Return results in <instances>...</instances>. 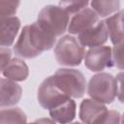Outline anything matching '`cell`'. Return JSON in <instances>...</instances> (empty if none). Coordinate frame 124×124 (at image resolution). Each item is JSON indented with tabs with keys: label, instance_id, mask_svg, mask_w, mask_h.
<instances>
[{
	"label": "cell",
	"instance_id": "1",
	"mask_svg": "<svg viewBox=\"0 0 124 124\" xmlns=\"http://www.w3.org/2000/svg\"><path fill=\"white\" fill-rule=\"evenodd\" d=\"M55 41L56 37L36 21L22 28L14 46V51L18 57L32 59L52 48Z\"/></svg>",
	"mask_w": 124,
	"mask_h": 124
},
{
	"label": "cell",
	"instance_id": "5",
	"mask_svg": "<svg viewBox=\"0 0 124 124\" xmlns=\"http://www.w3.org/2000/svg\"><path fill=\"white\" fill-rule=\"evenodd\" d=\"M37 22L56 38L61 36L69 24V14L61 7L47 5L38 14Z\"/></svg>",
	"mask_w": 124,
	"mask_h": 124
},
{
	"label": "cell",
	"instance_id": "2",
	"mask_svg": "<svg viewBox=\"0 0 124 124\" xmlns=\"http://www.w3.org/2000/svg\"><path fill=\"white\" fill-rule=\"evenodd\" d=\"M87 93L95 101L110 104L118 95L117 78L108 73H99L90 78Z\"/></svg>",
	"mask_w": 124,
	"mask_h": 124
},
{
	"label": "cell",
	"instance_id": "12",
	"mask_svg": "<svg viewBox=\"0 0 124 124\" xmlns=\"http://www.w3.org/2000/svg\"><path fill=\"white\" fill-rule=\"evenodd\" d=\"M20 28V20L17 16H0V46L13 45Z\"/></svg>",
	"mask_w": 124,
	"mask_h": 124
},
{
	"label": "cell",
	"instance_id": "13",
	"mask_svg": "<svg viewBox=\"0 0 124 124\" xmlns=\"http://www.w3.org/2000/svg\"><path fill=\"white\" fill-rule=\"evenodd\" d=\"M104 22L111 43L114 46L122 44L123 42V12L118 11L117 13L108 16Z\"/></svg>",
	"mask_w": 124,
	"mask_h": 124
},
{
	"label": "cell",
	"instance_id": "21",
	"mask_svg": "<svg viewBox=\"0 0 124 124\" xmlns=\"http://www.w3.org/2000/svg\"><path fill=\"white\" fill-rule=\"evenodd\" d=\"M12 57V50L8 46H0V74Z\"/></svg>",
	"mask_w": 124,
	"mask_h": 124
},
{
	"label": "cell",
	"instance_id": "15",
	"mask_svg": "<svg viewBox=\"0 0 124 124\" xmlns=\"http://www.w3.org/2000/svg\"><path fill=\"white\" fill-rule=\"evenodd\" d=\"M2 73L4 77L14 81H23L28 78L29 69L23 60L14 58L9 61Z\"/></svg>",
	"mask_w": 124,
	"mask_h": 124
},
{
	"label": "cell",
	"instance_id": "18",
	"mask_svg": "<svg viewBox=\"0 0 124 124\" xmlns=\"http://www.w3.org/2000/svg\"><path fill=\"white\" fill-rule=\"evenodd\" d=\"M88 3L89 0H60L59 7H61L69 15H74L86 8Z\"/></svg>",
	"mask_w": 124,
	"mask_h": 124
},
{
	"label": "cell",
	"instance_id": "16",
	"mask_svg": "<svg viewBox=\"0 0 124 124\" xmlns=\"http://www.w3.org/2000/svg\"><path fill=\"white\" fill-rule=\"evenodd\" d=\"M91 9L99 17H106L117 13L120 10L119 0H92Z\"/></svg>",
	"mask_w": 124,
	"mask_h": 124
},
{
	"label": "cell",
	"instance_id": "7",
	"mask_svg": "<svg viewBox=\"0 0 124 124\" xmlns=\"http://www.w3.org/2000/svg\"><path fill=\"white\" fill-rule=\"evenodd\" d=\"M84 65L91 72H101L111 67V48L103 45L90 47L84 54Z\"/></svg>",
	"mask_w": 124,
	"mask_h": 124
},
{
	"label": "cell",
	"instance_id": "19",
	"mask_svg": "<svg viewBox=\"0 0 124 124\" xmlns=\"http://www.w3.org/2000/svg\"><path fill=\"white\" fill-rule=\"evenodd\" d=\"M20 0H0V16H13L16 14Z\"/></svg>",
	"mask_w": 124,
	"mask_h": 124
},
{
	"label": "cell",
	"instance_id": "22",
	"mask_svg": "<svg viewBox=\"0 0 124 124\" xmlns=\"http://www.w3.org/2000/svg\"><path fill=\"white\" fill-rule=\"evenodd\" d=\"M120 113L114 110H108L106 117L103 123H119L120 122Z\"/></svg>",
	"mask_w": 124,
	"mask_h": 124
},
{
	"label": "cell",
	"instance_id": "10",
	"mask_svg": "<svg viewBox=\"0 0 124 124\" xmlns=\"http://www.w3.org/2000/svg\"><path fill=\"white\" fill-rule=\"evenodd\" d=\"M99 20L98 15L90 8H84L74 14L68 24V31L70 34L78 35L85 29L91 27Z\"/></svg>",
	"mask_w": 124,
	"mask_h": 124
},
{
	"label": "cell",
	"instance_id": "4",
	"mask_svg": "<svg viewBox=\"0 0 124 124\" xmlns=\"http://www.w3.org/2000/svg\"><path fill=\"white\" fill-rule=\"evenodd\" d=\"M85 54L83 46L77 38L71 35L63 36L54 47V55L62 66H78Z\"/></svg>",
	"mask_w": 124,
	"mask_h": 124
},
{
	"label": "cell",
	"instance_id": "20",
	"mask_svg": "<svg viewBox=\"0 0 124 124\" xmlns=\"http://www.w3.org/2000/svg\"><path fill=\"white\" fill-rule=\"evenodd\" d=\"M111 60L112 64L118 67L120 70L123 69L122 66V44L115 45L113 49L111 50Z\"/></svg>",
	"mask_w": 124,
	"mask_h": 124
},
{
	"label": "cell",
	"instance_id": "14",
	"mask_svg": "<svg viewBox=\"0 0 124 124\" xmlns=\"http://www.w3.org/2000/svg\"><path fill=\"white\" fill-rule=\"evenodd\" d=\"M77 106L71 98L62 103L61 105L49 109V115L53 121L58 123H69L76 117Z\"/></svg>",
	"mask_w": 124,
	"mask_h": 124
},
{
	"label": "cell",
	"instance_id": "17",
	"mask_svg": "<svg viewBox=\"0 0 124 124\" xmlns=\"http://www.w3.org/2000/svg\"><path fill=\"white\" fill-rule=\"evenodd\" d=\"M26 121V114L19 108L0 110V123H24Z\"/></svg>",
	"mask_w": 124,
	"mask_h": 124
},
{
	"label": "cell",
	"instance_id": "9",
	"mask_svg": "<svg viewBox=\"0 0 124 124\" xmlns=\"http://www.w3.org/2000/svg\"><path fill=\"white\" fill-rule=\"evenodd\" d=\"M108 108L98 101L93 99H84L79 106V118L84 123H103Z\"/></svg>",
	"mask_w": 124,
	"mask_h": 124
},
{
	"label": "cell",
	"instance_id": "3",
	"mask_svg": "<svg viewBox=\"0 0 124 124\" xmlns=\"http://www.w3.org/2000/svg\"><path fill=\"white\" fill-rule=\"evenodd\" d=\"M55 84L68 96L81 98L86 89V80L81 72L76 69H58L52 76Z\"/></svg>",
	"mask_w": 124,
	"mask_h": 124
},
{
	"label": "cell",
	"instance_id": "6",
	"mask_svg": "<svg viewBox=\"0 0 124 124\" xmlns=\"http://www.w3.org/2000/svg\"><path fill=\"white\" fill-rule=\"evenodd\" d=\"M71 97L65 94L53 81L52 76L46 78L43 80L38 88L37 99L40 106L45 109H51Z\"/></svg>",
	"mask_w": 124,
	"mask_h": 124
},
{
	"label": "cell",
	"instance_id": "8",
	"mask_svg": "<svg viewBox=\"0 0 124 124\" xmlns=\"http://www.w3.org/2000/svg\"><path fill=\"white\" fill-rule=\"evenodd\" d=\"M108 35L103 20H98L94 25L78 34V41L82 46H99L108 41Z\"/></svg>",
	"mask_w": 124,
	"mask_h": 124
},
{
	"label": "cell",
	"instance_id": "11",
	"mask_svg": "<svg viewBox=\"0 0 124 124\" xmlns=\"http://www.w3.org/2000/svg\"><path fill=\"white\" fill-rule=\"evenodd\" d=\"M22 95V88L16 81L9 78H0V107L16 105Z\"/></svg>",
	"mask_w": 124,
	"mask_h": 124
}]
</instances>
